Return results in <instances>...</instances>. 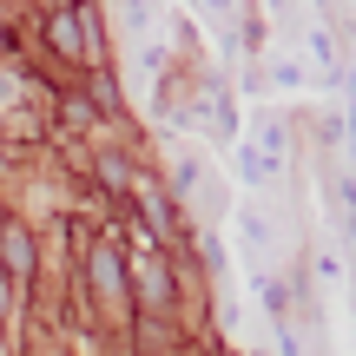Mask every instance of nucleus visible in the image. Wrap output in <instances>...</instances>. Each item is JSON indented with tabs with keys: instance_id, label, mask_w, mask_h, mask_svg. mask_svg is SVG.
<instances>
[{
	"instance_id": "nucleus-1",
	"label": "nucleus",
	"mask_w": 356,
	"mask_h": 356,
	"mask_svg": "<svg viewBox=\"0 0 356 356\" xmlns=\"http://www.w3.org/2000/svg\"><path fill=\"white\" fill-rule=\"evenodd\" d=\"M0 264H7V277H26L33 270V238L20 225H7V238H0Z\"/></svg>"
},
{
	"instance_id": "nucleus-2",
	"label": "nucleus",
	"mask_w": 356,
	"mask_h": 356,
	"mask_svg": "<svg viewBox=\"0 0 356 356\" xmlns=\"http://www.w3.org/2000/svg\"><path fill=\"white\" fill-rule=\"evenodd\" d=\"M47 40L66 53V60H86V40H79V20H73V7H60V13L47 20Z\"/></svg>"
},
{
	"instance_id": "nucleus-3",
	"label": "nucleus",
	"mask_w": 356,
	"mask_h": 356,
	"mask_svg": "<svg viewBox=\"0 0 356 356\" xmlns=\"http://www.w3.org/2000/svg\"><path fill=\"white\" fill-rule=\"evenodd\" d=\"M139 284H145V297H152V304H165V297H172V284H165V264H152V257L139 264Z\"/></svg>"
},
{
	"instance_id": "nucleus-4",
	"label": "nucleus",
	"mask_w": 356,
	"mask_h": 356,
	"mask_svg": "<svg viewBox=\"0 0 356 356\" xmlns=\"http://www.w3.org/2000/svg\"><path fill=\"white\" fill-rule=\"evenodd\" d=\"M92 284H99L106 297L119 291V257H113V251H99V257H92Z\"/></svg>"
},
{
	"instance_id": "nucleus-5",
	"label": "nucleus",
	"mask_w": 356,
	"mask_h": 356,
	"mask_svg": "<svg viewBox=\"0 0 356 356\" xmlns=\"http://www.w3.org/2000/svg\"><path fill=\"white\" fill-rule=\"evenodd\" d=\"M99 178L106 185H126V159H99Z\"/></svg>"
}]
</instances>
